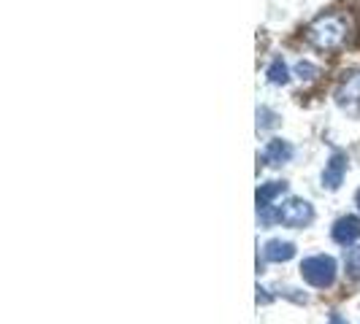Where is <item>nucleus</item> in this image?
Listing matches in <instances>:
<instances>
[{"label": "nucleus", "instance_id": "nucleus-1", "mask_svg": "<svg viewBox=\"0 0 360 324\" xmlns=\"http://www.w3.org/2000/svg\"><path fill=\"white\" fill-rule=\"evenodd\" d=\"M307 38L311 46H317L323 52H330V49H336V46L344 43V38H347V22L342 17H336V14L314 19L309 25Z\"/></svg>", "mask_w": 360, "mask_h": 324}, {"label": "nucleus", "instance_id": "nucleus-2", "mask_svg": "<svg viewBox=\"0 0 360 324\" xmlns=\"http://www.w3.org/2000/svg\"><path fill=\"white\" fill-rule=\"evenodd\" d=\"M301 276H304V281L311 284V287H317V289L330 287L333 278H336V259L328 257V254L307 257V259L301 262Z\"/></svg>", "mask_w": 360, "mask_h": 324}, {"label": "nucleus", "instance_id": "nucleus-3", "mask_svg": "<svg viewBox=\"0 0 360 324\" xmlns=\"http://www.w3.org/2000/svg\"><path fill=\"white\" fill-rule=\"evenodd\" d=\"M314 219V208L309 200L290 198L276 208V222H282L285 227H307Z\"/></svg>", "mask_w": 360, "mask_h": 324}, {"label": "nucleus", "instance_id": "nucleus-4", "mask_svg": "<svg viewBox=\"0 0 360 324\" xmlns=\"http://www.w3.org/2000/svg\"><path fill=\"white\" fill-rule=\"evenodd\" d=\"M336 106L347 114H360V71L344 73L336 87Z\"/></svg>", "mask_w": 360, "mask_h": 324}, {"label": "nucleus", "instance_id": "nucleus-5", "mask_svg": "<svg viewBox=\"0 0 360 324\" xmlns=\"http://www.w3.org/2000/svg\"><path fill=\"white\" fill-rule=\"evenodd\" d=\"M344 173H347V154H342V151H333V154H330V160L325 162L323 187H325V189H330V192H336V189L342 187Z\"/></svg>", "mask_w": 360, "mask_h": 324}, {"label": "nucleus", "instance_id": "nucleus-6", "mask_svg": "<svg viewBox=\"0 0 360 324\" xmlns=\"http://www.w3.org/2000/svg\"><path fill=\"white\" fill-rule=\"evenodd\" d=\"M330 235H333V241H336L339 246H352V243L360 238V219L352 214L336 219V224H333Z\"/></svg>", "mask_w": 360, "mask_h": 324}, {"label": "nucleus", "instance_id": "nucleus-7", "mask_svg": "<svg viewBox=\"0 0 360 324\" xmlns=\"http://www.w3.org/2000/svg\"><path fill=\"white\" fill-rule=\"evenodd\" d=\"M263 160L269 165H285V162L292 160V146L288 141H282V138H274L263 149Z\"/></svg>", "mask_w": 360, "mask_h": 324}, {"label": "nucleus", "instance_id": "nucleus-8", "mask_svg": "<svg viewBox=\"0 0 360 324\" xmlns=\"http://www.w3.org/2000/svg\"><path fill=\"white\" fill-rule=\"evenodd\" d=\"M263 254H266V259H271V262H288V259H292V257H295V246H292L290 241L274 238V241H269V243H266Z\"/></svg>", "mask_w": 360, "mask_h": 324}, {"label": "nucleus", "instance_id": "nucleus-9", "mask_svg": "<svg viewBox=\"0 0 360 324\" xmlns=\"http://www.w3.org/2000/svg\"><path fill=\"white\" fill-rule=\"evenodd\" d=\"M285 189H288V184H285V181H269V184H260V189H257V208H271V203L279 198V195H285Z\"/></svg>", "mask_w": 360, "mask_h": 324}, {"label": "nucleus", "instance_id": "nucleus-10", "mask_svg": "<svg viewBox=\"0 0 360 324\" xmlns=\"http://www.w3.org/2000/svg\"><path fill=\"white\" fill-rule=\"evenodd\" d=\"M271 84H276V87H282V84H288L290 81V73H288V65H285V60L282 57H276L274 62L269 65V71H266Z\"/></svg>", "mask_w": 360, "mask_h": 324}, {"label": "nucleus", "instance_id": "nucleus-11", "mask_svg": "<svg viewBox=\"0 0 360 324\" xmlns=\"http://www.w3.org/2000/svg\"><path fill=\"white\" fill-rule=\"evenodd\" d=\"M344 265H347V276H349V278H355V281H360V246H355V249H349V252H347Z\"/></svg>", "mask_w": 360, "mask_h": 324}, {"label": "nucleus", "instance_id": "nucleus-12", "mask_svg": "<svg viewBox=\"0 0 360 324\" xmlns=\"http://www.w3.org/2000/svg\"><path fill=\"white\" fill-rule=\"evenodd\" d=\"M257 127H260V130H271V127H276V114H274L271 108L260 106L257 108Z\"/></svg>", "mask_w": 360, "mask_h": 324}, {"label": "nucleus", "instance_id": "nucleus-13", "mask_svg": "<svg viewBox=\"0 0 360 324\" xmlns=\"http://www.w3.org/2000/svg\"><path fill=\"white\" fill-rule=\"evenodd\" d=\"M295 76L301 79V81H311L314 76H317V65H311L307 60H301L298 65H295Z\"/></svg>", "mask_w": 360, "mask_h": 324}, {"label": "nucleus", "instance_id": "nucleus-14", "mask_svg": "<svg viewBox=\"0 0 360 324\" xmlns=\"http://www.w3.org/2000/svg\"><path fill=\"white\" fill-rule=\"evenodd\" d=\"M257 303H271V295H269V289L257 287Z\"/></svg>", "mask_w": 360, "mask_h": 324}, {"label": "nucleus", "instance_id": "nucleus-15", "mask_svg": "<svg viewBox=\"0 0 360 324\" xmlns=\"http://www.w3.org/2000/svg\"><path fill=\"white\" fill-rule=\"evenodd\" d=\"M328 324H347V319H344V316H339V313H330Z\"/></svg>", "mask_w": 360, "mask_h": 324}, {"label": "nucleus", "instance_id": "nucleus-16", "mask_svg": "<svg viewBox=\"0 0 360 324\" xmlns=\"http://www.w3.org/2000/svg\"><path fill=\"white\" fill-rule=\"evenodd\" d=\"M355 200H358V208H360V189H358V195H355Z\"/></svg>", "mask_w": 360, "mask_h": 324}]
</instances>
